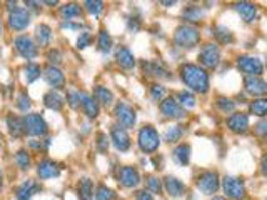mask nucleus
Wrapping results in <instances>:
<instances>
[{
  "label": "nucleus",
  "instance_id": "0eeeda50",
  "mask_svg": "<svg viewBox=\"0 0 267 200\" xmlns=\"http://www.w3.org/2000/svg\"><path fill=\"white\" fill-rule=\"evenodd\" d=\"M199 60L207 68H215L220 64V49L215 44H206L199 52Z\"/></svg>",
  "mask_w": 267,
  "mask_h": 200
},
{
  "label": "nucleus",
  "instance_id": "a19ab883",
  "mask_svg": "<svg viewBox=\"0 0 267 200\" xmlns=\"http://www.w3.org/2000/svg\"><path fill=\"white\" fill-rule=\"evenodd\" d=\"M17 107H19L20 112H28L32 108V102H30V97H28L25 92L19 94L17 97Z\"/></svg>",
  "mask_w": 267,
  "mask_h": 200
},
{
  "label": "nucleus",
  "instance_id": "864d4df0",
  "mask_svg": "<svg viewBox=\"0 0 267 200\" xmlns=\"http://www.w3.org/2000/svg\"><path fill=\"white\" fill-rule=\"evenodd\" d=\"M265 122H264V120H262V122H259L257 125H255V127H257V130H259V132H260V135H262L264 137V132H265Z\"/></svg>",
  "mask_w": 267,
  "mask_h": 200
},
{
  "label": "nucleus",
  "instance_id": "f3484780",
  "mask_svg": "<svg viewBox=\"0 0 267 200\" xmlns=\"http://www.w3.org/2000/svg\"><path fill=\"white\" fill-rule=\"evenodd\" d=\"M79 97H81V105H82V110L84 113L87 115L89 118H97L99 115V102L90 97L89 94L85 92H79Z\"/></svg>",
  "mask_w": 267,
  "mask_h": 200
},
{
  "label": "nucleus",
  "instance_id": "6ab92c4d",
  "mask_svg": "<svg viewBox=\"0 0 267 200\" xmlns=\"http://www.w3.org/2000/svg\"><path fill=\"white\" fill-rule=\"evenodd\" d=\"M164 187H166L167 193L172 198L182 197V193L185 190V187H184L182 182H180L179 179H175V177H172V175H167L166 179H164Z\"/></svg>",
  "mask_w": 267,
  "mask_h": 200
},
{
  "label": "nucleus",
  "instance_id": "8fccbe9b",
  "mask_svg": "<svg viewBox=\"0 0 267 200\" xmlns=\"http://www.w3.org/2000/svg\"><path fill=\"white\" fill-rule=\"evenodd\" d=\"M49 60L52 62V64H55V65L60 64V62H62V55H60L59 50H50V52H49Z\"/></svg>",
  "mask_w": 267,
  "mask_h": 200
},
{
  "label": "nucleus",
  "instance_id": "473e14b6",
  "mask_svg": "<svg viewBox=\"0 0 267 200\" xmlns=\"http://www.w3.org/2000/svg\"><path fill=\"white\" fill-rule=\"evenodd\" d=\"M179 102V105L180 107H185V108H192L196 105V97L192 92H189V90H182V92H179L177 95V99H175Z\"/></svg>",
  "mask_w": 267,
  "mask_h": 200
},
{
  "label": "nucleus",
  "instance_id": "6e6552de",
  "mask_svg": "<svg viewBox=\"0 0 267 200\" xmlns=\"http://www.w3.org/2000/svg\"><path fill=\"white\" fill-rule=\"evenodd\" d=\"M237 67H239L241 72L247 73L249 77H259L260 73H264V65L257 57L242 55L237 59Z\"/></svg>",
  "mask_w": 267,
  "mask_h": 200
},
{
  "label": "nucleus",
  "instance_id": "a878e982",
  "mask_svg": "<svg viewBox=\"0 0 267 200\" xmlns=\"http://www.w3.org/2000/svg\"><path fill=\"white\" fill-rule=\"evenodd\" d=\"M144 68H145V72L152 77L170 78V73H169L167 68L164 65H161V64H157V62H147V64H144Z\"/></svg>",
  "mask_w": 267,
  "mask_h": 200
},
{
  "label": "nucleus",
  "instance_id": "9d476101",
  "mask_svg": "<svg viewBox=\"0 0 267 200\" xmlns=\"http://www.w3.org/2000/svg\"><path fill=\"white\" fill-rule=\"evenodd\" d=\"M30 24V14L24 7H15L12 12L9 14V27L12 30H25Z\"/></svg>",
  "mask_w": 267,
  "mask_h": 200
},
{
  "label": "nucleus",
  "instance_id": "4468645a",
  "mask_svg": "<svg viewBox=\"0 0 267 200\" xmlns=\"http://www.w3.org/2000/svg\"><path fill=\"white\" fill-rule=\"evenodd\" d=\"M119 182H121V185L126 188L137 187L140 184V175L137 172V169L129 167V165L122 167L121 170H119Z\"/></svg>",
  "mask_w": 267,
  "mask_h": 200
},
{
  "label": "nucleus",
  "instance_id": "13d9d810",
  "mask_svg": "<svg viewBox=\"0 0 267 200\" xmlns=\"http://www.w3.org/2000/svg\"><path fill=\"white\" fill-rule=\"evenodd\" d=\"M0 35H2V24H0Z\"/></svg>",
  "mask_w": 267,
  "mask_h": 200
},
{
  "label": "nucleus",
  "instance_id": "1a4fd4ad",
  "mask_svg": "<svg viewBox=\"0 0 267 200\" xmlns=\"http://www.w3.org/2000/svg\"><path fill=\"white\" fill-rule=\"evenodd\" d=\"M113 113H116L119 124H121L124 129L134 127L135 122H137V115H135V110L130 105L124 104V102H119V104L116 105V110H113Z\"/></svg>",
  "mask_w": 267,
  "mask_h": 200
},
{
  "label": "nucleus",
  "instance_id": "f03ea898",
  "mask_svg": "<svg viewBox=\"0 0 267 200\" xmlns=\"http://www.w3.org/2000/svg\"><path fill=\"white\" fill-rule=\"evenodd\" d=\"M201 40V32L192 25H179L175 28L174 42L182 49H192L196 47Z\"/></svg>",
  "mask_w": 267,
  "mask_h": 200
},
{
  "label": "nucleus",
  "instance_id": "c756f323",
  "mask_svg": "<svg viewBox=\"0 0 267 200\" xmlns=\"http://www.w3.org/2000/svg\"><path fill=\"white\" fill-rule=\"evenodd\" d=\"M204 17V10L197 5H189L182 10V19L187 22H199Z\"/></svg>",
  "mask_w": 267,
  "mask_h": 200
},
{
  "label": "nucleus",
  "instance_id": "e433bc0d",
  "mask_svg": "<svg viewBox=\"0 0 267 200\" xmlns=\"http://www.w3.org/2000/svg\"><path fill=\"white\" fill-rule=\"evenodd\" d=\"M184 135V130L180 125H174V127H169L164 134V140L166 142H177L180 140V137Z\"/></svg>",
  "mask_w": 267,
  "mask_h": 200
},
{
  "label": "nucleus",
  "instance_id": "4c0bfd02",
  "mask_svg": "<svg viewBox=\"0 0 267 200\" xmlns=\"http://www.w3.org/2000/svg\"><path fill=\"white\" fill-rule=\"evenodd\" d=\"M25 80H27V84H32V82H35V80L41 77V67H39L37 64H27L25 67Z\"/></svg>",
  "mask_w": 267,
  "mask_h": 200
},
{
  "label": "nucleus",
  "instance_id": "49530a36",
  "mask_svg": "<svg viewBox=\"0 0 267 200\" xmlns=\"http://www.w3.org/2000/svg\"><path fill=\"white\" fill-rule=\"evenodd\" d=\"M67 104H69L72 108L81 107V97H79V92H75V90H69V94H67Z\"/></svg>",
  "mask_w": 267,
  "mask_h": 200
},
{
  "label": "nucleus",
  "instance_id": "ddd939ff",
  "mask_svg": "<svg viewBox=\"0 0 267 200\" xmlns=\"http://www.w3.org/2000/svg\"><path fill=\"white\" fill-rule=\"evenodd\" d=\"M112 137V144L117 148L119 152H127L130 148V137L127 134V130L121 127V125H113L110 130Z\"/></svg>",
  "mask_w": 267,
  "mask_h": 200
},
{
  "label": "nucleus",
  "instance_id": "423d86ee",
  "mask_svg": "<svg viewBox=\"0 0 267 200\" xmlns=\"http://www.w3.org/2000/svg\"><path fill=\"white\" fill-rule=\"evenodd\" d=\"M222 188H224L225 195L232 200H242L246 197V185H244V182L241 179H237V177H231V175L224 177Z\"/></svg>",
  "mask_w": 267,
  "mask_h": 200
},
{
  "label": "nucleus",
  "instance_id": "2eb2a0df",
  "mask_svg": "<svg viewBox=\"0 0 267 200\" xmlns=\"http://www.w3.org/2000/svg\"><path fill=\"white\" fill-rule=\"evenodd\" d=\"M227 127L234 134H246L249 129V117L246 113H232L227 118Z\"/></svg>",
  "mask_w": 267,
  "mask_h": 200
},
{
  "label": "nucleus",
  "instance_id": "c03bdc74",
  "mask_svg": "<svg viewBox=\"0 0 267 200\" xmlns=\"http://www.w3.org/2000/svg\"><path fill=\"white\" fill-rule=\"evenodd\" d=\"M150 94H152V99H154L156 102H161V100H164V97H166V87L161 84H154L150 87Z\"/></svg>",
  "mask_w": 267,
  "mask_h": 200
},
{
  "label": "nucleus",
  "instance_id": "a211bd4d",
  "mask_svg": "<svg viewBox=\"0 0 267 200\" xmlns=\"http://www.w3.org/2000/svg\"><path fill=\"white\" fill-rule=\"evenodd\" d=\"M37 174L42 180H47V179H52V177H59L60 167L54 162V160H42L37 167Z\"/></svg>",
  "mask_w": 267,
  "mask_h": 200
},
{
  "label": "nucleus",
  "instance_id": "de8ad7c7",
  "mask_svg": "<svg viewBox=\"0 0 267 200\" xmlns=\"http://www.w3.org/2000/svg\"><path fill=\"white\" fill-rule=\"evenodd\" d=\"M90 44V33L89 32H82L81 37L77 38V47L79 49H85Z\"/></svg>",
  "mask_w": 267,
  "mask_h": 200
},
{
  "label": "nucleus",
  "instance_id": "f8f14e48",
  "mask_svg": "<svg viewBox=\"0 0 267 200\" xmlns=\"http://www.w3.org/2000/svg\"><path fill=\"white\" fill-rule=\"evenodd\" d=\"M161 112L164 117L167 118H174V120H179V118H184L187 113H185V108H182L179 105V102L174 99V97H167L161 102Z\"/></svg>",
  "mask_w": 267,
  "mask_h": 200
},
{
  "label": "nucleus",
  "instance_id": "603ef678",
  "mask_svg": "<svg viewBox=\"0 0 267 200\" xmlns=\"http://www.w3.org/2000/svg\"><path fill=\"white\" fill-rule=\"evenodd\" d=\"M137 200H154V197H152L150 192H147V190H139V192H137Z\"/></svg>",
  "mask_w": 267,
  "mask_h": 200
},
{
  "label": "nucleus",
  "instance_id": "4be33fe9",
  "mask_svg": "<svg viewBox=\"0 0 267 200\" xmlns=\"http://www.w3.org/2000/svg\"><path fill=\"white\" fill-rule=\"evenodd\" d=\"M234 9L237 10V14L242 17V20L247 22V24L249 22H254V19L257 17V7L251 2H239V4H236Z\"/></svg>",
  "mask_w": 267,
  "mask_h": 200
},
{
  "label": "nucleus",
  "instance_id": "412c9836",
  "mask_svg": "<svg viewBox=\"0 0 267 200\" xmlns=\"http://www.w3.org/2000/svg\"><path fill=\"white\" fill-rule=\"evenodd\" d=\"M244 85H246V90L251 95H264L267 92L265 80H262L260 77H247Z\"/></svg>",
  "mask_w": 267,
  "mask_h": 200
},
{
  "label": "nucleus",
  "instance_id": "b1692460",
  "mask_svg": "<svg viewBox=\"0 0 267 200\" xmlns=\"http://www.w3.org/2000/svg\"><path fill=\"white\" fill-rule=\"evenodd\" d=\"M44 105L47 108H50V110L59 112V110H62V107H64V99H62L60 94L50 90V92H47L44 95Z\"/></svg>",
  "mask_w": 267,
  "mask_h": 200
},
{
  "label": "nucleus",
  "instance_id": "72a5a7b5",
  "mask_svg": "<svg viewBox=\"0 0 267 200\" xmlns=\"http://www.w3.org/2000/svg\"><path fill=\"white\" fill-rule=\"evenodd\" d=\"M97 45H99V50H100L102 54H109L110 50H112V37L105 30H102L99 33V42H97Z\"/></svg>",
  "mask_w": 267,
  "mask_h": 200
},
{
  "label": "nucleus",
  "instance_id": "79ce46f5",
  "mask_svg": "<svg viewBox=\"0 0 267 200\" xmlns=\"http://www.w3.org/2000/svg\"><path fill=\"white\" fill-rule=\"evenodd\" d=\"M95 200H116V193H113L109 187L100 185L95 192Z\"/></svg>",
  "mask_w": 267,
  "mask_h": 200
},
{
  "label": "nucleus",
  "instance_id": "c9c22d12",
  "mask_svg": "<svg viewBox=\"0 0 267 200\" xmlns=\"http://www.w3.org/2000/svg\"><path fill=\"white\" fill-rule=\"evenodd\" d=\"M249 108H251V112L254 113V115H257L262 118L265 115V112H267V100L265 99H257V100H254L251 105H249Z\"/></svg>",
  "mask_w": 267,
  "mask_h": 200
},
{
  "label": "nucleus",
  "instance_id": "37998d69",
  "mask_svg": "<svg viewBox=\"0 0 267 200\" xmlns=\"http://www.w3.org/2000/svg\"><path fill=\"white\" fill-rule=\"evenodd\" d=\"M147 192L150 193H161L162 190V184L161 180L157 179V177H147Z\"/></svg>",
  "mask_w": 267,
  "mask_h": 200
},
{
  "label": "nucleus",
  "instance_id": "f704fd0d",
  "mask_svg": "<svg viewBox=\"0 0 267 200\" xmlns=\"http://www.w3.org/2000/svg\"><path fill=\"white\" fill-rule=\"evenodd\" d=\"M212 33H214V37L219 40L220 44H231L232 42V33H231V30L227 27H215L214 30H212Z\"/></svg>",
  "mask_w": 267,
  "mask_h": 200
},
{
  "label": "nucleus",
  "instance_id": "a18cd8bd",
  "mask_svg": "<svg viewBox=\"0 0 267 200\" xmlns=\"http://www.w3.org/2000/svg\"><path fill=\"white\" fill-rule=\"evenodd\" d=\"M217 107H219L224 113H229V112H234L236 104H234V102H232L231 99H224V97H219V99H217Z\"/></svg>",
  "mask_w": 267,
  "mask_h": 200
},
{
  "label": "nucleus",
  "instance_id": "39448f33",
  "mask_svg": "<svg viewBox=\"0 0 267 200\" xmlns=\"http://www.w3.org/2000/svg\"><path fill=\"white\" fill-rule=\"evenodd\" d=\"M24 127H25V134L33 135V137H42L47 134V122L39 115V113H28L24 117Z\"/></svg>",
  "mask_w": 267,
  "mask_h": 200
},
{
  "label": "nucleus",
  "instance_id": "09e8293b",
  "mask_svg": "<svg viewBox=\"0 0 267 200\" xmlns=\"http://www.w3.org/2000/svg\"><path fill=\"white\" fill-rule=\"evenodd\" d=\"M97 145L102 152H107V148H109V139H107L105 134H99V140H97Z\"/></svg>",
  "mask_w": 267,
  "mask_h": 200
},
{
  "label": "nucleus",
  "instance_id": "7c9ffc66",
  "mask_svg": "<svg viewBox=\"0 0 267 200\" xmlns=\"http://www.w3.org/2000/svg\"><path fill=\"white\" fill-rule=\"evenodd\" d=\"M94 95H95V100H99L100 104H104V105H110L112 102H113V94H112V90H109L107 87H102V85H99V87H95Z\"/></svg>",
  "mask_w": 267,
  "mask_h": 200
},
{
  "label": "nucleus",
  "instance_id": "ea45409f",
  "mask_svg": "<svg viewBox=\"0 0 267 200\" xmlns=\"http://www.w3.org/2000/svg\"><path fill=\"white\" fill-rule=\"evenodd\" d=\"M84 5H85V9H87V12L95 17L104 10V2H99V0H87Z\"/></svg>",
  "mask_w": 267,
  "mask_h": 200
},
{
  "label": "nucleus",
  "instance_id": "6e6d98bb",
  "mask_svg": "<svg viewBox=\"0 0 267 200\" xmlns=\"http://www.w3.org/2000/svg\"><path fill=\"white\" fill-rule=\"evenodd\" d=\"M212 200H227V198H222V197H214Z\"/></svg>",
  "mask_w": 267,
  "mask_h": 200
},
{
  "label": "nucleus",
  "instance_id": "f257e3e1",
  "mask_svg": "<svg viewBox=\"0 0 267 200\" xmlns=\"http://www.w3.org/2000/svg\"><path fill=\"white\" fill-rule=\"evenodd\" d=\"M180 77L190 90L199 94H206L209 90V75L207 72L194 64H184L180 67Z\"/></svg>",
  "mask_w": 267,
  "mask_h": 200
},
{
  "label": "nucleus",
  "instance_id": "dca6fc26",
  "mask_svg": "<svg viewBox=\"0 0 267 200\" xmlns=\"http://www.w3.org/2000/svg\"><path fill=\"white\" fill-rule=\"evenodd\" d=\"M44 78H45V82L54 89H62L65 85V75L62 73L60 68H57L54 65H50L47 70L44 72Z\"/></svg>",
  "mask_w": 267,
  "mask_h": 200
},
{
  "label": "nucleus",
  "instance_id": "c85d7f7f",
  "mask_svg": "<svg viewBox=\"0 0 267 200\" xmlns=\"http://www.w3.org/2000/svg\"><path fill=\"white\" fill-rule=\"evenodd\" d=\"M79 197L81 200H92L94 198V184L90 179H82L79 184Z\"/></svg>",
  "mask_w": 267,
  "mask_h": 200
},
{
  "label": "nucleus",
  "instance_id": "bb28decb",
  "mask_svg": "<svg viewBox=\"0 0 267 200\" xmlns=\"http://www.w3.org/2000/svg\"><path fill=\"white\" fill-rule=\"evenodd\" d=\"M172 157L175 158V162H179L180 165H187L190 162V145H187V144L177 145L174 148Z\"/></svg>",
  "mask_w": 267,
  "mask_h": 200
},
{
  "label": "nucleus",
  "instance_id": "aec40b11",
  "mask_svg": "<svg viewBox=\"0 0 267 200\" xmlns=\"http://www.w3.org/2000/svg\"><path fill=\"white\" fill-rule=\"evenodd\" d=\"M39 190H41V187L37 185V182L28 179L27 182H24V184L17 188L15 195H17V200H30Z\"/></svg>",
  "mask_w": 267,
  "mask_h": 200
},
{
  "label": "nucleus",
  "instance_id": "7ed1b4c3",
  "mask_svg": "<svg viewBox=\"0 0 267 200\" xmlns=\"http://www.w3.org/2000/svg\"><path fill=\"white\" fill-rule=\"evenodd\" d=\"M139 147L144 153H152L159 148L161 144V137H159L157 130L152 125H144L139 132Z\"/></svg>",
  "mask_w": 267,
  "mask_h": 200
},
{
  "label": "nucleus",
  "instance_id": "cd10ccee",
  "mask_svg": "<svg viewBox=\"0 0 267 200\" xmlns=\"http://www.w3.org/2000/svg\"><path fill=\"white\" fill-rule=\"evenodd\" d=\"M35 38H37V44L45 47V45L50 44V38H52V30H50L49 25L41 24L35 28Z\"/></svg>",
  "mask_w": 267,
  "mask_h": 200
},
{
  "label": "nucleus",
  "instance_id": "20e7f679",
  "mask_svg": "<svg viewBox=\"0 0 267 200\" xmlns=\"http://www.w3.org/2000/svg\"><path fill=\"white\" fill-rule=\"evenodd\" d=\"M219 174L214 172V170H206V172H202L197 177V188L206 195H214L219 190Z\"/></svg>",
  "mask_w": 267,
  "mask_h": 200
},
{
  "label": "nucleus",
  "instance_id": "58836bf2",
  "mask_svg": "<svg viewBox=\"0 0 267 200\" xmlns=\"http://www.w3.org/2000/svg\"><path fill=\"white\" fill-rule=\"evenodd\" d=\"M15 162L22 170H28L30 169V155L25 150H19L15 155Z\"/></svg>",
  "mask_w": 267,
  "mask_h": 200
},
{
  "label": "nucleus",
  "instance_id": "9b49d317",
  "mask_svg": "<svg viewBox=\"0 0 267 200\" xmlns=\"http://www.w3.org/2000/svg\"><path fill=\"white\" fill-rule=\"evenodd\" d=\"M14 45H15L17 52H19V54L24 57V59H27V60L35 59L37 54H39L35 42H33V40H32L30 37H27V35H19V37H15Z\"/></svg>",
  "mask_w": 267,
  "mask_h": 200
},
{
  "label": "nucleus",
  "instance_id": "393cba45",
  "mask_svg": "<svg viewBox=\"0 0 267 200\" xmlns=\"http://www.w3.org/2000/svg\"><path fill=\"white\" fill-rule=\"evenodd\" d=\"M7 127H9V132L15 139H19L25 134V127H24V118H19L15 115H9L7 117Z\"/></svg>",
  "mask_w": 267,
  "mask_h": 200
},
{
  "label": "nucleus",
  "instance_id": "4d7b16f0",
  "mask_svg": "<svg viewBox=\"0 0 267 200\" xmlns=\"http://www.w3.org/2000/svg\"><path fill=\"white\" fill-rule=\"evenodd\" d=\"M0 188H2V172H0Z\"/></svg>",
  "mask_w": 267,
  "mask_h": 200
},
{
  "label": "nucleus",
  "instance_id": "2f4dec72",
  "mask_svg": "<svg viewBox=\"0 0 267 200\" xmlns=\"http://www.w3.org/2000/svg\"><path fill=\"white\" fill-rule=\"evenodd\" d=\"M81 12H82V9H81V5H77V4H65L64 7L60 9V14L67 22L73 19V17H79Z\"/></svg>",
  "mask_w": 267,
  "mask_h": 200
},
{
  "label": "nucleus",
  "instance_id": "5fc2aeb1",
  "mask_svg": "<svg viewBox=\"0 0 267 200\" xmlns=\"http://www.w3.org/2000/svg\"><path fill=\"white\" fill-rule=\"evenodd\" d=\"M175 2H162V5H174Z\"/></svg>",
  "mask_w": 267,
  "mask_h": 200
},
{
  "label": "nucleus",
  "instance_id": "5701e85b",
  "mask_svg": "<svg viewBox=\"0 0 267 200\" xmlns=\"http://www.w3.org/2000/svg\"><path fill=\"white\" fill-rule=\"evenodd\" d=\"M116 60H117V64L121 65L122 68H126V70H130V68H134V65H135L134 55H132V52H130L127 47H119L117 49Z\"/></svg>",
  "mask_w": 267,
  "mask_h": 200
},
{
  "label": "nucleus",
  "instance_id": "3c124183",
  "mask_svg": "<svg viewBox=\"0 0 267 200\" xmlns=\"http://www.w3.org/2000/svg\"><path fill=\"white\" fill-rule=\"evenodd\" d=\"M62 28H70V30H81V28H84L82 24H72V22H62Z\"/></svg>",
  "mask_w": 267,
  "mask_h": 200
}]
</instances>
